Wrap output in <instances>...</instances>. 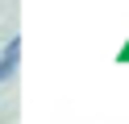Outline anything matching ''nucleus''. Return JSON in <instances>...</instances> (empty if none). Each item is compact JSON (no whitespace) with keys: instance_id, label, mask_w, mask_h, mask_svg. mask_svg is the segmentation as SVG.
<instances>
[{"instance_id":"nucleus-1","label":"nucleus","mask_w":129,"mask_h":124,"mask_svg":"<svg viewBox=\"0 0 129 124\" xmlns=\"http://www.w3.org/2000/svg\"><path fill=\"white\" fill-rule=\"evenodd\" d=\"M17 66H21V37L13 33V41H4V50H0V83H9Z\"/></svg>"}]
</instances>
